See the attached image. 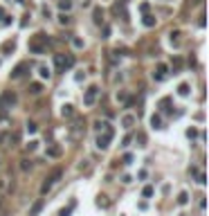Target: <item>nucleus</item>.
<instances>
[{"mask_svg": "<svg viewBox=\"0 0 209 216\" xmlns=\"http://www.w3.org/2000/svg\"><path fill=\"white\" fill-rule=\"evenodd\" d=\"M97 205H99V207H108V200H106V196H99Z\"/></svg>", "mask_w": 209, "mask_h": 216, "instance_id": "26", "label": "nucleus"}, {"mask_svg": "<svg viewBox=\"0 0 209 216\" xmlns=\"http://www.w3.org/2000/svg\"><path fill=\"white\" fill-rule=\"evenodd\" d=\"M97 95H99V88L90 86L88 90H85V95H83V104L85 106H92V104H94V99H97Z\"/></svg>", "mask_w": 209, "mask_h": 216, "instance_id": "6", "label": "nucleus"}, {"mask_svg": "<svg viewBox=\"0 0 209 216\" xmlns=\"http://www.w3.org/2000/svg\"><path fill=\"white\" fill-rule=\"evenodd\" d=\"M27 68H29V63H25V61H23V63H18L16 68H14V72H11V79H20L23 74H25Z\"/></svg>", "mask_w": 209, "mask_h": 216, "instance_id": "7", "label": "nucleus"}, {"mask_svg": "<svg viewBox=\"0 0 209 216\" xmlns=\"http://www.w3.org/2000/svg\"><path fill=\"white\" fill-rule=\"evenodd\" d=\"M112 135H115V128H112V126H106V128H103V135H99V138H97V149H101V151H103V149H108V144H110V140H112Z\"/></svg>", "mask_w": 209, "mask_h": 216, "instance_id": "3", "label": "nucleus"}, {"mask_svg": "<svg viewBox=\"0 0 209 216\" xmlns=\"http://www.w3.org/2000/svg\"><path fill=\"white\" fill-rule=\"evenodd\" d=\"M131 162H133V156H131V153H126V156H124V164H131Z\"/></svg>", "mask_w": 209, "mask_h": 216, "instance_id": "31", "label": "nucleus"}, {"mask_svg": "<svg viewBox=\"0 0 209 216\" xmlns=\"http://www.w3.org/2000/svg\"><path fill=\"white\" fill-rule=\"evenodd\" d=\"M0 216H11V212H9V209H2V212H0Z\"/></svg>", "mask_w": 209, "mask_h": 216, "instance_id": "34", "label": "nucleus"}, {"mask_svg": "<svg viewBox=\"0 0 209 216\" xmlns=\"http://www.w3.org/2000/svg\"><path fill=\"white\" fill-rule=\"evenodd\" d=\"M133 115H126V117H124V119H122V124H124V126H131V124H133Z\"/></svg>", "mask_w": 209, "mask_h": 216, "instance_id": "25", "label": "nucleus"}, {"mask_svg": "<svg viewBox=\"0 0 209 216\" xmlns=\"http://www.w3.org/2000/svg\"><path fill=\"white\" fill-rule=\"evenodd\" d=\"M29 169H32V160H29V158H23V160H20V171H29Z\"/></svg>", "mask_w": 209, "mask_h": 216, "instance_id": "16", "label": "nucleus"}, {"mask_svg": "<svg viewBox=\"0 0 209 216\" xmlns=\"http://www.w3.org/2000/svg\"><path fill=\"white\" fill-rule=\"evenodd\" d=\"M187 203H189V194H187V191H182V194L178 196V205H187Z\"/></svg>", "mask_w": 209, "mask_h": 216, "instance_id": "18", "label": "nucleus"}, {"mask_svg": "<svg viewBox=\"0 0 209 216\" xmlns=\"http://www.w3.org/2000/svg\"><path fill=\"white\" fill-rule=\"evenodd\" d=\"M74 205H76V200H72L67 207H63V209L59 212V216H70V214H72V209H74Z\"/></svg>", "mask_w": 209, "mask_h": 216, "instance_id": "15", "label": "nucleus"}, {"mask_svg": "<svg viewBox=\"0 0 209 216\" xmlns=\"http://www.w3.org/2000/svg\"><path fill=\"white\" fill-rule=\"evenodd\" d=\"M160 124H162V119H160V115H153V117H151V126H155V128H160Z\"/></svg>", "mask_w": 209, "mask_h": 216, "instance_id": "22", "label": "nucleus"}, {"mask_svg": "<svg viewBox=\"0 0 209 216\" xmlns=\"http://www.w3.org/2000/svg\"><path fill=\"white\" fill-rule=\"evenodd\" d=\"M41 209H43V198H38L32 205V209H29V216H38V214H41Z\"/></svg>", "mask_w": 209, "mask_h": 216, "instance_id": "11", "label": "nucleus"}, {"mask_svg": "<svg viewBox=\"0 0 209 216\" xmlns=\"http://www.w3.org/2000/svg\"><path fill=\"white\" fill-rule=\"evenodd\" d=\"M72 63H74L72 56H67V59H65V54H54V65H56L59 72H63L65 68H72Z\"/></svg>", "mask_w": 209, "mask_h": 216, "instance_id": "5", "label": "nucleus"}, {"mask_svg": "<svg viewBox=\"0 0 209 216\" xmlns=\"http://www.w3.org/2000/svg\"><path fill=\"white\" fill-rule=\"evenodd\" d=\"M72 43H74V47H83V41H81V38H74Z\"/></svg>", "mask_w": 209, "mask_h": 216, "instance_id": "32", "label": "nucleus"}, {"mask_svg": "<svg viewBox=\"0 0 209 216\" xmlns=\"http://www.w3.org/2000/svg\"><path fill=\"white\" fill-rule=\"evenodd\" d=\"M83 126H85V122L83 119H81V117H76V119H74V124H72V138H79V133H81V128H83Z\"/></svg>", "mask_w": 209, "mask_h": 216, "instance_id": "9", "label": "nucleus"}, {"mask_svg": "<svg viewBox=\"0 0 209 216\" xmlns=\"http://www.w3.org/2000/svg\"><path fill=\"white\" fill-rule=\"evenodd\" d=\"M16 50V41H7V43L2 45V54H9V52H14Z\"/></svg>", "mask_w": 209, "mask_h": 216, "instance_id": "13", "label": "nucleus"}, {"mask_svg": "<svg viewBox=\"0 0 209 216\" xmlns=\"http://www.w3.org/2000/svg\"><path fill=\"white\" fill-rule=\"evenodd\" d=\"M36 128H38V126H36L34 122H29V124H27V133H36Z\"/></svg>", "mask_w": 209, "mask_h": 216, "instance_id": "29", "label": "nucleus"}, {"mask_svg": "<svg viewBox=\"0 0 209 216\" xmlns=\"http://www.w3.org/2000/svg\"><path fill=\"white\" fill-rule=\"evenodd\" d=\"M36 147H38V142H36V140H32V142H29V144H27V151H29V153H32V151H36Z\"/></svg>", "mask_w": 209, "mask_h": 216, "instance_id": "27", "label": "nucleus"}, {"mask_svg": "<svg viewBox=\"0 0 209 216\" xmlns=\"http://www.w3.org/2000/svg\"><path fill=\"white\" fill-rule=\"evenodd\" d=\"M61 176H63V169H54V171H52L50 176L45 178V182H43V185H41V194H47V191H50L52 187H54V182L59 180Z\"/></svg>", "mask_w": 209, "mask_h": 216, "instance_id": "2", "label": "nucleus"}, {"mask_svg": "<svg viewBox=\"0 0 209 216\" xmlns=\"http://www.w3.org/2000/svg\"><path fill=\"white\" fill-rule=\"evenodd\" d=\"M70 7H72V2H70V0H61V2H59V9H61V11H70Z\"/></svg>", "mask_w": 209, "mask_h": 216, "instance_id": "19", "label": "nucleus"}, {"mask_svg": "<svg viewBox=\"0 0 209 216\" xmlns=\"http://www.w3.org/2000/svg\"><path fill=\"white\" fill-rule=\"evenodd\" d=\"M0 207H2V198H0Z\"/></svg>", "mask_w": 209, "mask_h": 216, "instance_id": "36", "label": "nucleus"}, {"mask_svg": "<svg viewBox=\"0 0 209 216\" xmlns=\"http://www.w3.org/2000/svg\"><path fill=\"white\" fill-rule=\"evenodd\" d=\"M45 43H50V38H47L45 34H36V38L29 43V52L43 54V52H45Z\"/></svg>", "mask_w": 209, "mask_h": 216, "instance_id": "1", "label": "nucleus"}, {"mask_svg": "<svg viewBox=\"0 0 209 216\" xmlns=\"http://www.w3.org/2000/svg\"><path fill=\"white\" fill-rule=\"evenodd\" d=\"M61 115H63V117H72V115H74V106H72V104H65L63 108H61Z\"/></svg>", "mask_w": 209, "mask_h": 216, "instance_id": "12", "label": "nucleus"}, {"mask_svg": "<svg viewBox=\"0 0 209 216\" xmlns=\"http://www.w3.org/2000/svg\"><path fill=\"white\" fill-rule=\"evenodd\" d=\"M38 74H41L43 79H50V68H45V65H41V68H38Z\"/></svg>", "mask_w": 209, "mask_h": 216, "instance_id": "21", "label": "nucleus"}, {"mask_svg": "<svg viewBox=\"0 0 209 216\" xmlns=\"http://www.w3.org/2000/svg\"><path fill=\"white\" fill-rule=\"evenodd\" d=\"M144 25H146V27H153V25H155V18L146 14V16H144Z\"/></svg>", "mask_w": 209, "mask_h": 216, "instance_id": "23", "label": "nucleus"}, {"mask_svg": "<svg viewBox=\"0 0 209 216\" xmlns=\"http://www.w3.org/2000/svg\"><path fill=\"white\" fill-rule=\"evenodd\" d=\"M29 92H32V95H41V92H43V86L38 83V81H34V83H29Z\"/></svg>", "mask_w": 209, "mask_h": 216, "instance_id": "14", "label": "nucleus"}, {"mask_svg": "<svg viewBox=\"0 0 209 216\" xmlns=\"http://www.w3.org/2000/svg\"><path fill=\"white\" fill-rule=\"evenodd\" d=\"M178 92H180L182 97H187V95H189V83H180V88H178Z\"/></svg>", "mask_w": 209, "mask_h": 216, "instance_id": "20", "label": "nucleus"}, {"mask_svg": "<svg viewBox=\"0 0 209 216\" xmlns=\"http://www.w3.org/2000/svg\"><path fill=\"white\" fill-rule=\"evenodd\" d=\"M153 191H155V189H153V187H151V185H149V187H144L142 196H144V198H151V196H153Z\"/></svg>", "mask_w": 209, "mask_h": 216, "instance_id": "24", "label": "nucleus"}, {"mask_svg": "<svg viewBox=\"0 0 209 216\" xmlns=\"http://www.w3.org/2000/svg\"><path fill=\"white\" fill-rule=\"evenodd\" d=\"M59 23H61V25H67V23H70V18H67L65 14H61V16H59Z\"/></svg>", "mask_w": 209, "mask_h": 216, "instance_id": "30", "label": "nucleus"}, {"mask_svg": "<svg viewBox=\"0 0 209 216\" xmlns=\"http://www.w3.org/2000/svg\"><path fill=\"white\" fill-rule=\"evenodd\" d=\"M0 144H2V133H0Z\"/></svg>", "mask_w": 209, "mask_h": 216, "instance_id": "35", "label": "nucleus"}, {"mask_svg": "<svg viewBox=\"0 0 209 216\" xmlns=\"http://www.w3.org/2000/svg\"><path fill=\"white\" fill-rule=\"evenodd\" d=\"M16 101H18V97H16V92H11V90H5V92L0 95V108H2V110H9Z\"/></svg>", "mask_w": 209, "mask_h": 216, "instance_id": "4", "label": "nucleus"}, {"mask_svg": "<svg viewBox=\"0 0 209 216\" xmlns=\"http://www.w3.org/2000/svg\"><path fill=\"white\" fill-rule=\"evenodd\" d=\"M167 106H171V99H169V97H164V99L160 101V108H167Z\"/></svg>", "mask_w": 209, "mask_h": 216, "instance_id": "28", "label": "nucleus"}, {"mask_svg": "<svg viewBox=\"0 0 209 216\" xmlns=\"http://www.w3.org/2000/svg\"><path fill=\"white\" fill-rule=\"evenodd\" d=\"M128 144H131V135H126V138H124V142H122V147H128Z\"/></svg>", "mask_w": 209, "mask_h": 216, "instance_id": "33", "label": "nucleus"}, {"mask_svg": "<svg viewBox=\"0 0 209 216\" xmlns=\"http://www.w3.org/2000/svg\"><path fill=\"white\" fill-rule=\"evenodd\" d=\"M92 14H94V23H97V25H101V23H103V11H101L99 7H94V11H92Z\"/></svg>", "mask_w": 209, "mask_h": 216, "instance_id": "17", "label": "nucleus"}, {"mask_svg": "<svg viewBox=\"0 0 209 216\" xmlns=\"http://www.w3.org/2000/svg\"><path fill=\"white\" fill-rule=\"evenodd\" d=\"M167 72H169L167 65H164V63H158V72H153V77L158 79V81H162V79L167 77Z\"/></svg>", "mask_w": 209, "mask_h": 216, "instance_id": "10", "label": "nucleus"}, {"mask_svg": "<svg viewBox=\"0 0 209 216\" xmlns=\"http://www.w3.org/2000/svg\"><path fill=\"white\" fill-rule=\"evenodd\" d=\"M61 153H63L61 144H52V147H47V151H45L47 158H61Z\"/></svg>", "mask_w": 209, "mask_h": 216, "instance_id": "8", "label": "nucleus"}]
</instances>
